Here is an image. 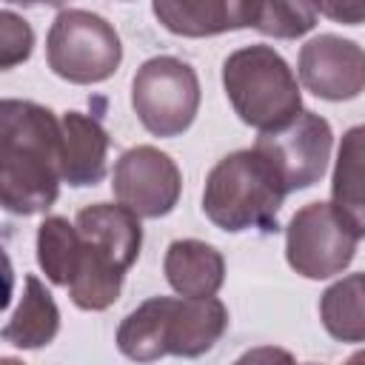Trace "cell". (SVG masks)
<instances>
[{"instance_id": "3957f363", "label": "cell", "mask_w": 365, "mask_h": 365, "mask_svg": "<svg viewBox=\"0 0 365 365\" xmlns=\"http://www.w3.org/2000/svg\"><path fill=\"white\" fill-rule=\"evenodd\" d=\"M222 88L237 117L259 134L288 125L302 111L297 77L271 46L231 51L222 63Z\"/></svg>"}, {"instance_id": "5b68a950", "label": "cell", "mask_w": 365, "mask_h": 365, "mask_svg": "<svg viewBox=\"0 0 365 365\" xmlns=\"http://www.w3.org/2000/svg\"><path fill=\"white\" fill-rule=\"evenodd\" d=\"M131 108L154 137L188 131L200 111L197 71L171 54L145 60L131 80Z\"/></svg>"}, {"instance_id": "52a82bcc", "label": "cell", "mask_w": 365, "mask_h": 365, "mask_svg": "<svg viewBox=\"0 0 365 365\" xmlns=\"http://www.w3.org/2000/svg\"><path fill=\"white\" fill-rule=\"evenodd\" d=\"M334 131L325 117L317 111H299L288 125L277 131H262L254 148L274 165L285 191L311 188L322 180L331 160Z\"/></svg>"}, {"instance_id": "7a4b0ae2", "label": "cell", "mask_w": 365, "mask_h": 365, "mask_svg": "<svg viewBox=\"0 0 365 365\" xmlns=\"http://www.w3.org/2000/svg\"><path fill=\"white\" fill-rule=\"evenodd\" d=\"M288 197L274 165L257 151L242 148L222 157L205 177L202 214L222 231H277V214Z\"/></svg>"}, {"instance_id": "d6986e66", "label": "cell", "mask_w": 365, "mask_h": 365, "mask_svg": "<svg viewBox=\"0 0 365 365\" xmlns=\"http://www.w3.org/2000/svg\"><path fill=\"white\" fill-rule=\"evenodd\" d=\"M80 231L66 217H46L37 228V265L51 285L68 288L80 262Z\"/></svg>"}, {"instance_id": "e0dca14e", "label": "cell", "mask_w": 365, "mask_h": 365, "mask_svg": "<svg viewBox=\"0 0 365 365\" xmlns=\"http://www.w3.org/2000/svg\"><path fill=\"white\" fill-rule=\"evenodd\" d=\"M319 319L336 342H365V274H348L325 288Z\"/></svg>"}, {"instance_id": "277c9868", "label": "cell", "mask_w": 365, "mask_h": 365, "mask_svg": "<svg viewBox=\"0 0 365 365\" xmlns=\"http://www.w3.org/2000/svg\"><path fill=\"white\" fill-rule=\"evenodd\" d=\"M48 68L74 86H94L108 80L123 60L117 29L86 9H63L46 37Z\"/></svg>"}, {"instance_id": "9a60e30c", "label": "cell", "mask_w": 365, "mask_h": 365, "mask_svg": "<svg viewBox=\"0 0 365 365\" xmlns=\"http://www.w3.org/2000/svg\"><path fill=\"white\" fill-rule=\"evenodd\" d=\"M331 205L345 225L365 237V125H354L342 134L336 165L331 177Z\"/></svg>"}, {"instance_id": "6da1fadb", "label": "cell", "mask_w": 365, "mask_h": 365, "mask_svg": "<svg viewBox=\"0 0 365 365\" xmlns=\"http://www.w3.org/2000/svg\"><path fill=\"white\" fill-rule=\"evenodd\" d=\"M63 125L51 108L6 97L0 103V202L31 217L57 202L63 168Z\"/></svg>"}, {"instance_id": "8992f818", "label": "cell", "mask_w": 365, "mask_h": 365, "mask_svg": "<svg viewBox=\"0 0 365 365\" xmlns=\"http://www.w3.org/2000/svg\"><path fill=\"white\" fill-rule=\"evenodd\" d=\"M356 242L331 202H308L285 228V259L305 279H328L351 265Z\"/></svg>"}, {"instance_id": "7402d4cb", "label": "cell", "mask_w": 365, "mask_h": 365, "mask_svg": "<svg viewBox=\"0 0 365 365\" xmlns=\"http://www.w3.org/2000/svg\"><path fill=\"white\" fill-rule=\"evenodd\" d=\"M314 9L342 26H359L365 23V0H314Z\"/></svg>"}, {"instance_id": "4fadbf2b", "label": "cell", "mask_w": 365, "mask_h": 365, "mask_svg": "<svg viewBox=\"0 0 365 365\" xmlns=\"http://www.w3.org/2000/svg\"><path fill=\"white\" fill-rule=\"evenodd\" d=\"M74 225L86 242L114 257L125 271L137 262L143 248V225L140 217L123 202H94L77 211Z\"/></svg>"}, {"instance_id": "ac0fdd59", "label": "cell", "mask_w": 365, "mask_h": 365, "mask_svg": "<svg viewBox=\"0 0 365 365\" xmlns=\"http://www.w3.org/2000/svg\"><path fill=\"white\" fill-rule=\"evenodd\" d=\"M171 297H151L134 308L117 328V348L134 362H154L165 356V319Z\"/></svg>"}, {"instance_id": "2e32d148", "label": "cell", "mask_w": 365, "mask_h": 365, "mask_svg": "<svg viewBox=\"0 0 365 365\" xmlns=\"http://www.w3.org/2000/svg\"><path fill=\"white\" fill-rule=\"evenodd\" d=\"M57 331H60V308L48 294V288L34 274H29L23 279L20 302L3 328V342L31 351L48 345L57 336Z\"/></svg>"}, {"instance_id": "5bb4252c", "label": "cell", "mask_w": 365, "mask_h": 365, "mask_svg": "<svg viewBox=\"0 0 365 365\" xmlns=\"http://www.w3.org/2000/svg\"><path fill=\"white\" fill-rule=\"evenodd\" d=\"M163 271L180 297H217L225 282L222 254L202 240H174L165 251Z\"/></svg>"}, {"instance_id": "30bf717a", "label": "cell", "mask_w": 365, "mask_h": 365, "mask_svg": "<svg viewBox=\"0 0 365 365\" xmlns=\"http://www.w3.org/2000/svg\"><path fill=\"white\" fill-rule=\"evenodd\" d=\"M228 328V308L217 297H171L165 351L174 356L208 354Z\"/></svg>"}, {"instance_id": "603a6c76", "label": "cell", "mask_w": 365, "mask_h": 365, "mask_svg": "<svg viewBox=\"0 0 365 365\" xmlns=\"http://www.w3.org/2000/svg\"><path fill=\"white\" fill-rule=\"evenodd\" d=\"M6 3H23V6H63L66 0H6Z\"/></svg>"}, {"instance_id": "44dd1931", "label": "cell", "mask_w": 365, "mask_h": 365, "mask_svg": "<svg viewBox=\"0 0 365 365\" xmlns=\"http://www.w3.org/2000/svg\"><path fill=\"white\" fill-rule=\"evenodd\" d=\"M31 46H34L31 26L9 9L0 11V68H14L17 63H26L31 57Z\"/></svg>"}, {"instance_id": "ffe728a7", "label": "cell", "mask_w": 365, "mask_h": 365, "mask_svg": "<svg viewBox=\"0 0 365 365\" xmlns=\"http://www.w3.org/2000/svg\"><path fill=\"white\" fill-rule=\"evenodd\" d=\"M317 26L314 0H251L248 29L274 37L297 40Z\"/></svg>"}, {"instance_id": "7c38bea8", "label": "cell", "mask_w": 365, "mask_h": 365, "mask_svg": "<svg viewBox=\"0 0 365 365\" xmlns=\"http://www.w3.org/2000/svg\"><path fill=\"white\" fill-rule=\"evenodd\" d=\"M63 125V151H60V168L63 182L74 188L97 185L106 177V160H108V131L103 123L83 111H66L60 117Z\"/></svg>"}, {"instance_id": "ba28073f", "label": "cell", "mask_w": 365, "mask_h": 365, "mask_svg": "<svg viewBox=\"0 0 365 365\" xmlns=\"http://www.w3.org/2000/svg\"><path fill=\"white\" fill-rule=\"evenodd\" d=\"M111 191L114 200L137 217L157 220L174 211L182 191V174L165 151L154 145H134L114 163Z\"/></svg>"}, {"instance_id": "8fae6325", "label": "cell", "mask_w": 365, "mask_h": 365, "mask_svg": "<svg viewBox=\"0 0 365 365\" xmlns=\"http://www.w3.org/2000/svg\"><path fill=\"white\" fill-rule=\"evenodd\" d=\"M151 9L177 37H214L248 29L251 0H151Z\"/></svg>"}, {"instance_id": "9c48e42d", "label": "cell", "mask_w": 365, "mask_h": 365, "mask_svg": "<svg viewBox=\"0 0 365 365\" xmlns=\"http://www.w3.org/2000/svg\"><path fill=\"white\" fill-rule=\"evenodd\" d=\"M297 71L314 97L354 100L365 91V48L339 34H319L299 48Z\"/></svg>"}]
</instances>
